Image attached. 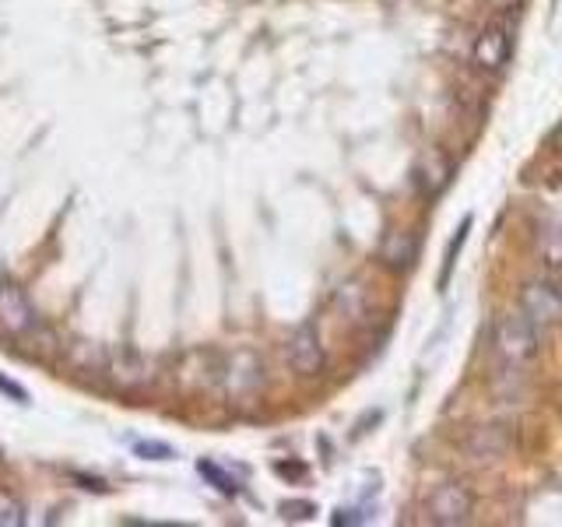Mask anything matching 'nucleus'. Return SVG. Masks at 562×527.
<instances>
[{
  "label": "nucleus",
  "instance_id": "obj_1",
  "mask_svg": "<svg viewBox=\"0 0 562 527\" xmlns=\"http://www.w3.org/2000/svg\"><path fill=\"white\" fill-rule=\"evenodd\" d=\"M541 330L527 321V313H506L492 327V359H496V386L509 383V397L520 394L524 377L538 359Z\"/></svg>",
  "mask_w": 562,
  "mask_h": 527
},
{
  "label": "nucleus",
  "instance_id": "obj_2",
  "mask_svg": "<svg viewBox=\"0 0 562 527\" xmlns=\"http://www.w3.org/2000/svg\"><path fill=\"white\" fill-rule=\"evenodd\" d=\"M426 514L436 527L468 524L474 514V492L464 482H439L426 500Z\"/></svg>",
  "mask_w": 562,
  "mask_h": 527
},
{
  "label": "nucleus",
  "instance_id": "obj_3",
  "mask_svg": "<svg viewBox=\"0 0 562 527\" xmlns=\"http://www.w3.org/2000/svg\"><path fill=\"white\" fill-rule=\"evenodd\" d=\"M509 49H514V25H509L506 18H496V22H488L479 32V40H474L471 64L479 70H485V75H496V70L506 67Z\"/></svg>",
  "mask_w": 562,
  "mask_h": 527
},
{
  "label": "nucleus",
  "instance_id": "obj_4",
  "mask_svg": "<svg viewBox=\"0 0 562 527\" xmlns=\"http://www.w3.org/2000/svg\"><path fill=\"white\" fill-rule=\"evenodd\" d=\"M520 310L527 313V321L544 334L562 324V292L552 281H527L520 295Z\"/></svg>",
  "mask_w": 562,
  "mask_h": 527
},
{
  "label": "nucleus",
  "instance_id": "obj_5",
  "mask_svg": "<svg viewBox=\"0 0 562 527\" xmlns=\"http://www.w3.org/2000/svg\"><path fill=\"white\" fill-rule=\"evenodd\" d=\"M0 327H4L11 338H29L40 327V313H35L32 299L22 285H14L8 281L4 289H0Z\"/></svg>",
  "mask_w": 562,
  "mask_h": 527
},
{
  "label": "nucleus",
  "instance_id": "obj_6",
  "mask_svg": "<svg viewBox=\"0 0 562 527\" xmlns=\"http://www.w3.org/2000/svg\"><path fill=\"white\" fill-rule=\"evenodd\" d=\"M289 366L295 369L299 377H321L324 373V345H321V334H316L313 324H303L292 330L289 338Z\"/></svg>",
  "mask_w": 562,
  "mask_h": 527
},
{
  "label": "nucleus",
  "instance_id": "obj_7",
  "mask_svg": "<svg viewBox=\"0 0 562 527\" xmlns=\"http://www.w3.org/2000/svg\"><path fill=\"white\" fill-rule=\"evenodd\" d=\"M225 383H228V394H257V386L263 383L260 359L250 356V351H239V356H233Z\"/></svg>",
  "mask_w": 562,
  "mask_h": 527
},
{
  "label": "nucleus",
  "instance_id": "obj_8",
  "mask_svg": "<svg viewBox=\"0 0 562 527\" xmlns=\"http://www.w3.org/2000/svg\"><path fill=\"white\" fill-rule=\"evenodd\" d=\"M506 447H509V439H506L503 426L474 429L468 439V453L474 457V461H499V457L506 453Z\"/></svg>",
  "mask_w": 562,
  "mask_h": 527
},
{
  "label": "nucleus",
  "instance_id": "obj_9",
  "mask_svg": "<svg viewBox=\"0 0 562 527\" xmlns=\"http://www.w3.org/2000/svg\"><path fill=\"white\" fill-rule=\"evenodd\" d=\"M415 254H418V239L412 233H391L380 246V260L394 271L408 268V264L415 260Z\"/></svg>",
  "mask_w": 562,
  "mask_h": 527
},
{
  "label": "nucleus",
  "instance_id": "obj_10",
  "mask_svg": "<svg viewBox=\"0 0 562 527\" xmlns=\"http://www.w3.org/2000/svg\"><path fill=\"white\" fill-rule=\"evenodd\" d=\"M538 257L544 260V268L562 271V228L559 225H544L538 236Z\"/></svg>",
  "mask_w": 562,
  "mask_h": 527
},
{
  "label": "nucleus",
  "instance_id": "obj_11",
  "mask_svg": "<svg viewBox=\"0 0 562 527\" xmlns=\"http://www.w3.org/2000/svg\"><path fill=\"white\" fill-rule=\"evenodd\" d=\"M198 471H201L204 479H207L211 485H215L218 492H225V496H236V492H239V482H236L225 468H218L215 461H198Z\"/></svg>",
  "mask_w": 562,
  "mask_h": 527
},
{
  "label": "nucleus",
  "instance_id": "obj_12",
  "mask_svg": "<svg viewBox=\"0 0 562 527\" xmlns=\"http://www.w3.org/2000/svg\"><path fill=\"white\" fill-rule=\"evenodd\" d=\"M25 524V503L14 492L0 489V527H22Z\"/></svg>",
  "mask_w": 562,
  "mask_h": 527
},
{
  "label": "nucleus",
  "instance_id": "obj_13",
  "mask_svg": "<svg viewBox=\"0 0 562 527\" xmlns=\"http://www.w3.org/2000/svg\"><path fill=\"white\" fill-rule=\"evenodd\" d=\"M338 306L351 316V321H359V313H362V289L359 285H341L338 289Z\"/></svg>",
  "mask_w": 562,
  "mask_h": 527
},
{
  "label": "nucleus",
  "instance_id": "obj_14",
  "mask_svg": "<svg viewBox=\"0 0 562 527\" xmlns=\"http://www.w3.org/2000/svg\"><path fill=\"white\" fill-rule=\"evenodd\" d=\"M134 450H137L140 457H145V461H169V457H172V447L155 444V439H137Z\"/></svg>",
  "mask_w": 562,
  "mask_h": 527
},
{
  "label": "nucleus",
  "instance_id": "obj_15",
  "mask_svg": "<svg viewBox=\"0 0 562 527\" xmlns=\"http://www.w3.org/2000/svg\"><path fill=\"white\" fill-rule=\"evenodd\" d=\"M468 228H471V218H464V225H461V233H457V239L450 243V250H447V268H443V285H447V278H450V268H453V254L461 250L464 246V236H468Z\"/></svg>",
  "mask_w": 562,
  "mask_h": 527
},
{
  "label": "nucleus",
  "instance_id": "obj_16",
  "mask_svg": "<svg viewBox=\"0 0 562 527\" xmlns=\"http://www.w3.org/2000/svg\"><path fill=\"white\" fill-rule=\"evenodd\" d=\"M281 514L292 517V520H306V517L316 514V506L313 503H285V506H281Z\"/></svg>",
  "mask_w": 562,
  "mask_h": 527
},
{
  "label": "nucleus",
  "instance_id": "obj_17",
  "mask_svg": "<svg viewBox=\"0 0 562 527\" xmlns=\"http://www.w3.org/2000/svg\"><path fill=\"white\" fill-rule=\"evenodd\" d=\"M0 391H4V394H8L11 401H18V404H29V394H25L14 380H8V377H0Z\"/></svg>",
  "mask_w": 562,
  "mask_h": 527
},
{
  "label": "nucleus",
  "instance_id": "obj_18",
  "mask_svg": "<svg viewBox=\"0 0 562 527\" xmlns=\"http://www.w3.org/2000/svg\"><path fill=\"white\" fill-rule=\"evenodd\" d=\"M8 285V271H4V264H0V289Z\"/></svg>",
  "mask_w": 562,
  "mask_h": 527
}]
</instances>
